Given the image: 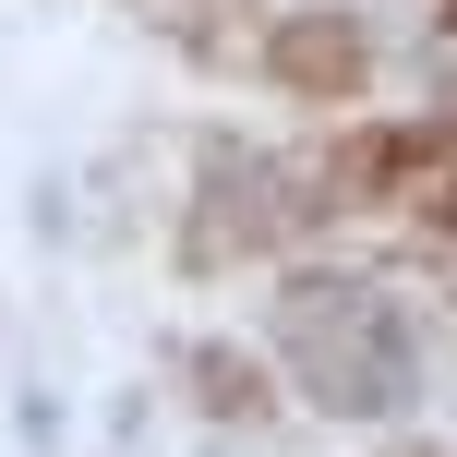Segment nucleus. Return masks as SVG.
I'll return each mask as SVG.
<instances>
[{
	"label": "nucleus",
	"instance_id": "obj_1",
	"mask_svg": "<svg viewBox=\"0 0 457 457\" xmlns=\"http://www.w3.org/2000/svg\"><path fill=\"white\" fill-rule=\"evenodd\" d=\"M289 361H301V386H313L337 421H386V410H410L421 349H410V325H397V301L325 277V289L289 301Z\"/></svg>",
	"mask_w": 457,
	"mask_h": 457
},
{
	"label": "nucleus",
	"instance_id": "obj_2",
	"mask_svg": "<svg viewBox=\"0 0 457 457\" xmlns=\"http://www.w3.org/2000/svg\"><path fill=\"white\" fill-rule=\"evenodd\" d=\"M277 72H289V85H313V96H337L349 72H361V48H349V24H337V12H313V24H289Z\"/></svg>",
	"mask_w": 457,
	"mask_h": 457
}]
</instances>
